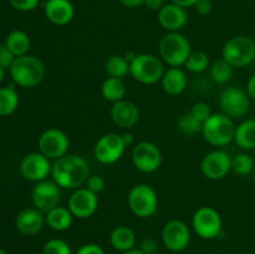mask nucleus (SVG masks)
<instances>
[{
  "label": "nucleus",
  "instance_id": "9",
  "mask_svg": "<svg viewBox=\"0 0 255 254\" xmlns=\"http://www.w3.org/2000/svg\"><path fill=\"white\" fill-rule=\"evenodd\" d=\"M222 114L232 120L241 119L249 110V95L237 86L226 87L218 99Z\"/></svg>",
  "mask_w": 255,
  "mask_h": 254
},
{
  "label": "nucleus",
  "instance_id": "12",
  "mask_svg": "<svg viewBox=\"0 0 255 254\" xmlns=\"http://www.w3.org/2000/svg\"><path fill=\"white\" fill-rule=\"evenodd\" d=\"M70 141L67 134L59 128H49L39 137V149L49 159H57L67 154Z\"/></svg>",
  "mask_w": 255,
  "mask_h": 254
},
{
  "label": "nucleus",
  "instance_id": "39",
  "mask_svg": "<svg viewBox=\"0 0 255 254\" xmlns=\"http://www.w3.org/2000/svg\"><path fill=\"white\" fill-rule=\"evenodd\" d=\"M138 249L144 254H154L158 249V246L153 238H143L139 243Z\"/></svg>",
  "mask_w": 255,
  "mask_h": 254
},
{
  "label": "nucleus",
  "instance_id": "29",
  "mask_svg": "<svg viewBox=\"0 0 255 254\" xmlns=\"http://www.w3.org/2000/svg\"><path fill=\"white\" fill-rule=\"evenodd\" d=\"M105 70L110 77L124 79L129 74V61L126 59V56L112 55L107 59L106 64H105Z\"/></svg>",
  "mask_w": 255,
  "mask_h": 254
},
{
  "label": "nucleus",
  "instance_id": "6",
  "mask_svg": "<svg viewBox=\"0 0 255 254\" xmlns=\"http://www.w3.org/2000/svg\"><path fill=\"white\" fill-rule=\"evenodd\" d=\"M129 74L141 84H156L164 74L163 64L156 55L138 54L129 62Z\"/></svg>",
  "mask_w": 255,
  "mask_h": 254
},
{
  "label": "nucleus",
  "instance_id": "15",
  "mask_svg": "<svg viewBox=\"0 0 255 254\" xmlns=\"http://www.w3.org/2000/svg\"><path fill=\"white\" fill-rule=\"evenodd\" d=\"M51 162L41 152L26 154L20 163V173L25 179L31 182H41L51 174Z\"/></svg>",
  "mask_w": 255,
  "mask_h": 254
},
{
  "label": "nucleus",
  "instance_id": "49",
  "mask_svg": "<svg viewBox=\"0 0 255 254\" xmlns=\"http://www.w3.org/2000/svg\"><path fill=\"white\" fill-rule=\"evenodd\" d=\"M0 254H7V253H6V252L4 251V249H2V248H0Z\"/></svg>",
  "mask_w": 255,
  "mask_h": 254
},
{
  "label": "nucleus",
  "instance_id": "17",
  "mask_svg": "<svg viewBox=\"0 0 255 254\" xmlns=\"http://www.w3.org/2000/svg\"><path fill=\"white\" fill-rule=\"evenodd\" d=\"M99 207V198L97 194L90 189L77 188L71 194L69 199V209L72 216L80 219H86L94 216Z\"/></svg>",
  "mask_w": 255,
  "mask_h": 254
},
{
  "label": "nucleus",
  "instance_id": "30",
  "mask_svg": "<svg viewBox=\"0 0 255 254\" xmlns=\"http://www.w3.org/2000/svg\"><path fill=\"white\" fill-rule=\"evenodd\" d=\"M211 76L217 84H226L233 76V67L224 59L217 60L211 66Z\"/></svg>",
  "mask_w": 255,
  "mask_h": 254
},
{
  "label": "nucleus",
  "instance_id": "32",
  "mask_svg": "<svg viewBox=\"0 0 255 254\" xmlns=\"http://www.w3.org/2000/svg\"><path fill=\"white\" fill-rule=\"evenodd\" d=\"M254 168V161L248 153H239L232 158V171L239 176H248Z\"/></svg>",
  "mask_w": 255,
  "mask_h": 254
},
{
  "label": "nucleus",
  "instance_id": "3",
  "mask_svg": "<svg viewBox=\"0 0 255 254\" xmlns=\"http://www.w3.org/2000/svg\"><path fill=\"white\" fill-rule=\"evenodd\" d=\"M159 56L171 67L184 66L191 55V44L184 35L176 32H168L163 35L158 44Z\"/></svg>",
  "mask_w": 255,
  "mask_h": 254
},
{
  "label": "nucleus",
  "instance_id": "48",
  "mask_svg": "<svg viewBox=\"0 0 255 254\" xmlns=\"http://www.w3.org/2000/svg\"><path fill=\"white\" fill-rule=\"evenodd\" d=\"M4 76H5V69L0 67V84H1L2 80H4Z\"/></svg>",
  "mask_w": 255,
  "mask_h": 254
},
{
  "label": "nucleus",
  "instance_id": "21",
  "mask_svg": "<svg viewBox=\"0 0 255 254\" xmlns=\"http://www.w3.org/2000/svg\"><path fill=\"white\" fill-rule=\"evenodd\" d=\"M45 217L36 208H26L16 216V229L24 236H35L44 228Z\"/></svg>",
  "mask_w": 255,
  "mask_h": 254
},
{
  "label": "nucleus",
  "instance_id": "20",
  "mask_svg": "<svg viewBox=\"0 0 255 254\" xmlns=\"http://www.w3.org/2000/svg\"><path fill=\"white\" fill-rule=\"evenodd\" d=\"M110 114H111L112 121L121 128H131L139 120L138 107L133 102L127 101V100H121L112 104Z\"/></svg>",
  "mask_w": 255,
  "mask_h": 254
},
{
  "label": "nucleus",
  "instance_id": "11",
  "mask_svg": "<svg viewBox=\"0 0 255 254\" xmlns=\"http://www.w3.org/2000/svg\"><path fill=\"white\" fill-rule=\"evenodd\" d=\"M126 144L122 139V134L106 133L96 142L94 148L95 158L104 164H112L119 161L125 153Z\"/></svg>",
  "mask_w": 255,
  "mask_h": 254
},
{
  "label": "nucleus",
  "instance_id": "16",
  "mask_svg": "<svg viewBox=\"0 0 255 254\" xmlns=\"http://www.w3.org/2000/svg\"><path fill=\"white\" fill-rule=\"evenodd\" d=\"M201 169L208 179L224 178L232 171V157L222 149L209 152L202 159Z\"/></svg>",
  "mask_w": 255,
  "mask_h": 254
},
{
  "label": "nucleus",
  "instance_id": "44",
  "mask_svg": "<svg viewBox=\"0 0 255 254\" xmlns=\"http://www.w3.org/2000/svg\"><path fill=\"white\" fill-rule=\"evenodd\" d=\"M197 1H198V0H171V2H173V4L178 5V6L181 7H184V9L194 6V4H196Z\"/></svg>",
  "mask_w": 255,
  "mask_h": 254
},
{
  "label": "nucleus",
  "instance_id": "25",
  "mask_svg": "<svg viewBox=\"0 0 255 254\" xmlns=\"http://www.w3.org/2000/svg\"><path fill=\"white\" fill-rule=\"evenodd\" d=\"M234 141L242 149L255 148V120L248 119L236 127L234 132Z\"/></svg>",
  "mask_w": 255,
  "mask_h": 254
},
{
  "label": "nucleus",
  "instance_id": "40",
  "mask_svg": "<svg viewBox=\"0 0 255 254\" xmlns=\"http://www.w3.org/2000/svg\"><path fill=\"white\" fill-rule=\"evenodd\" d=\"M76 254H106L105 253L104 248L96 243H87L84 244L79 248Z\"/></svg>",
  "mask_w": 255,
  "mask_h": 254
},
{
  "label": "nucleus",
  "instance_id": "18",
  "mask_svg": "<svg viewBox=\"0 0 255 254\" xmlns=\"http://www.w3.org/2000/svg\"><path fill=\"white\" fill-rule=\"evenodd\" d=\"M188 21V15L184 7L169 2L164 4L158 11V22L168 32L179 31Z\"/></svg>",
  "mask_w": 255,
  "mask_h": 254
},
{
  "label": "nucleus",
  "instance_id": "1",
  "mask_svg": "<svg viewBox=\"0 0 255 254\" xmlns=\"http://www.w3.org/2000/svg\"><path fill=\"white\" fill-rule=\"evenodd\" d=\"M52 179L61 188L77 189L86 183L90 177L87 161L77 154H65L55 159L51 167Z\"/></svg>",
  "mask_w": 255,
  "mask_h": 254
},
{
  "label": "nucleus",
  "instance_id": "42",
  "mask_svg": "<svg viewBox=\"0 0 255 254\" xmlns=\"http://www.w3.org/2000/svg\"><path fill=\"white\" fill-rule=\"evenodd\" d=\"M144 5L148 7L149 10H154V11H159L163 7L164 0H146Z\"/></svg>",
  "mask_w": 255,
  "mask_h": 254
},
{
  "label": "nucleus",
  "instance_id": "8",
  "mask_svg": "<svg viewBox=\"0 0 255 254\" xmlns=\"http://www.w3.org/2000/svg\"><path fill=\"white\" fill-rule=\"evenodd\" d=\"M192 227L201 238L213 239L222 233L223 222L217 209L213 207L203 206L194 212Z\"/></svg>",
  "mask_w": 255,
  "mask_h": 254
},
{
  "label": "nucleus",
  "instance_id": "4",
  "mask_svg": "<svg viewBox=\"0 0 255 254\" xmlns=\"http://www.w3.org/2000/svg\"><path fill=\"white\" fill-rule=\"evenodd\" d=\"M236 126L231 117L224 114H212L202 127L204 139L212 146L223 147L234 139Z\"/></svg>",
  "mask_w": 255,
  "mask_h": 254
},
{
  "label": "nucleus",
  "instance_id": "5",
  "mask_svg": "<svg viewBox=\"0 0 255 254\" xmlns=\"http://www.w3.org/2000/svg\"><path fill=\"white\" fill-rule=\"evenodd\" d=\"M222 59L232 67H243L255 60V41L251 36L238 35L224 44Z\"/></svg>",
  "mask_w": 255,
  "mask_h": 254
},
{
  "label": "nucleus",
  "instance_id": "37",
  "mask_svg": "<svg viewBox=\"0 0 255 254\" xmlns=\"http://www.w3.org/2000/svg\"><path fill=\"white\" fill-rule=\"evenodd\" d=\"M10 5L19 11H31L39 5L40 0H9Z\"/></svg>",
  "mask_w": 255,
  "mask_h": 254
},
{
  "label": "nucleus",
  "instance_id": "50",
  "mask_svg": "<svg viewBox=\"0 0 255 254\" xmlns=\"http://www.w3.org/2000/svg\"><path fill=\"white\" fill-rule=\"evenodd\" d=\"M253 181H254V184H255V168H254V172H253Z\"/></svg>",
  "mask_w": 255,
  "mask_h": 254
},
{
  "label": "nucleus",
  "instance_id": "46",
  "mask_svg": "<svg viewBox=\"0 0 255 254\" xmlns=\"http://www.w3.org/2000/svg\"><path fill=\"white\" fill-rule=\"evenodd\" d=\"M122 139H124L126 147L132 146V144H133V136H132L131 133H128V132H126V133L122 134Z\"/></svg>",
  "mask_w": 255,
  "mask_h": 254
},
{
  "label": "nucleus",
  "instance_id": "10",
  "mask_svg": "<svg viewBox=\"0 0 255 254\" xmlns=\"http://www.w3.org/2000/svg\"><path fill=\"white\" fill-rule=\"evenodd\" d=\"M132 162H133L134 167L142 173L156 172L162 163L161 149L152 142H139L133 147Z\"/></svg>",
  "mask_w": 255,
  "mask_h": 254
},
{
  "label": "nucleus",
  "instance_id": "26",
  "mask_svg": "<svg viewBox=\"0 0 255 254\" xmlns=\"http://www.w3.org/2000/svg\"><path fill=\"white\" fill-rule=\"evenodd\" d=\"M101 94L106 101L115 104V102L124 100L125 95H126V85L122 79L109 76L102 82Z\"/></svg>",
  "mask_w": 255,
  "mask_h": 254
},
{
  "label": "nucleus",
  "instance_id": "31",
  "mask_svg": "<svg viewBox=\"0 0 255 254\" xmlns=\"http://www.w3.org/2000/svg\"><path fill=\"white\" fill-rule=\"evenodd\" d=\"M177 127L186 136H194L198 132H202L203 124L199 120H197L191 112H188V114H184L179 117Z\"/></svg>",
  "mask_w": 255,
  "mask_h": 254
},
{
  "label": "nucleus",
  "instance_id": "13",
  "mask_svg": "<svg viewBox=\"0 0 255 254\" xmlns=\"http://www.w3.org/2000/svg\"><path fill=\"white\" fill-rule=\"evenodd\" d=\"M162 242L164 247L174 253H179L187 249L191 242L189 227L179 219H172L164 224L162 229Z\"/></svg>",
  "mask_w": 255,
  "mask_h": 254
},
{
  "label": "nucleus",
  "instance_id": "7",
  "mask_svg": "<svg viewBox=\"0 0 255 254\" xmlns=\"http://www.w3.org/2000/svg\"><path fill=\"white\" fill-rule=\"evenodd\" d=\"M128 207L134 216L149 218L154 216L158 208V197L151 186L144 183L136 184L128 192Z\"/></svg>",
  "mask_w": 255,
  "mask_h": 254
},
{
  "label": "nucleus",
  "instance_id": "34",
  "mask_svg": "<svg viewBox=\"0 0 255 254\" xmlns=\"http://www.w3.org/2000/svg\"><path fill=\"white\" fill-rule=\"evenodd\" d=\"M42 254H72L71 247L64 239L54 238L47 241L42 247Z\"/></svg>",
  "mask_w": 255,
  "mask_h": 254
},
{
  "label": "nucleus",
  "instance_id": "23",
  "mask_svg": "<svg viewBox=\"0 0 255 254\" xmlns=\"http://www.w3.org/2000/svg\"><path fill=\"white\" fill-rule=\"evenodd\" d=\"M110 243L116 251L124 252L131 251L136 246V234L131 228L126 226H119L112 229L110 234Z\"/></svg>",
  "mask_w": 255,
  "mask_h": 254
},
{
  "label": "nucleus",
  "instance_id": "19",
  "mask_svg": "<svg viewBox=\"0 0 255 254\" xmlns=\"http://www.w3.org/2000/svg\"><path fill=\"white\" fill-rule=\"evenodd\" d=\"M44 11L47 20L59 26L67 25L75 16V7L70 0H46Z\"/></svg>",
  "mask_w": 255,
  "mask_h": 254
},
{
  "label": "nucleus",
  "instance_id": "24",
  "mask_svg": "<svg viewBox=\"0 0 255 254\" xmlns=\"http://www.w3.org/2000/svg\"><path fill=\"white\" fill-rule=\"evenodd\" d=\"M45 221H46L47 226L54 229V231L64 232L71 227L74 216H72L69 208L57 206L54 209L47 212L46 216H45Z\"/></svg>",
  "mask_w": 255,
  "mask_h": 254
},
{
  "label": "nucleus",
  "instance_id": "47",
  "mask_svg": "<svg viewBox=\"0 0 255 254\" xmlns=\"http://www.w3.org/2000/svg\"><path fill=\"white\" fill-rule=\"evenodd\" d=\"M121 254H144V253H142V252L139 251V249L133 248V249H131V251L124 252V253H121Z\"/></svg>",
  "mask_w": 255,
  "mask_h": 254
},
{
  "label": "nucleus",
  "instance_id": "33",
  "mask_svg": "<svg viewBox=\"0 0 255 254\" xmlns=\"http://www.w3.org/2000/svg\"><path fill=\"white\" fill-rule=\"evenodd\" d=\"M184 67H186L188 71L196 72V74L206 71L209 67L208 55L203 51L191 52L188 60H187L186 64H184Z\"/></svg>",
  "mask_w": 255,
  "mask_h": 254
},
{
  "label": "nucleus",
  "instance_id": "43",
  "mask_svg": "<svg viewBox=\"0 0 255 254\" xmlns=\"http://www.w3.org/2000/svg\"><path fill=\"white\" fill-rule=\"evenodd\" d=\"M144 1L146 0H120V2L126 7L141 6V5H144Z\"/></svg>",
  "mask_w": 255,
  "mask_h": 254
},
{
  "label": "nucleus",
  "instance_id": "41",
  "mask_svg": "<svg viewBox=\"0 0 255 254\" xmlns=\"http://www.w3.org/2000/svg\"><path fill=\"white\" fill-rule=\"evenodd\" d=\"M193 7L199 15H208L213 10V4H212V0H198Z\"/></svg>",
  "mask_w": 255,
  "mask_h": 254
},
{
  "label": "nucleus",
  "instance_id": "27",
  "mask_svg": "<svg viewBox=\"0 0 255 254\" xmlns=\"http://www.w3.org/2000/svg\"><path fill=\"white\" fill-rule=\"evenodd\" d=\"M5 45L14 54L15 57L24 56V55H27L30 49V37L27 36L26 32L21 30H14L7 35Z\"/></svg>",
  "mask_w": 255,
  "mask_h": 254
},
{
  "label": "nucleus",
  "instance_id": "38",
  "mask_svg": "<svg viewBox=\"0 0 255 254\" xmlns=\"http://www.w3.org/2000/svg\"><path fill=\"white\" fill-rule=\"evenodd\" d=\"M14 60V54L7 49L6 45H0V67H2V69H10Z\"/></svg>",
  "mask_w": 255,
  "mask_h": 254
},
{
  "label": "nucleus",
  "instance_id": "14",
  "mask_svg": "<svg viewBox=\"0 0 255 254\" xmlns=\"http://www.w3.org/2000/svg\"><path fill=\"white\" fill-rule=\"evenodd\" d=\"M61 187L55 181H47L44 179L35 184L31 193L32 204L36 209L42 213H47L49 211L59 206L61 199Z\"/></svg>",
  "mask_w": 255,
  "mask_h": 254
},
{
  "label": "nucleus",
  "instance_id": "22",
  "mask_svg": "<svg viewBox=\"0 0 255 254\" xmlns=\"http://www.w3.org/2000/svg\"><path fill=\"white\" fill-rule=\"evenodd\" d=\"M164 92L171 96L181 95L187 87V76L181 67H171L164 71L161 79Z\"/></svg>",
  "mask_w": 255,
  "mask_h": 254
},
{
  "label": "nucleus",
  "instance_id": "45",
  "mask_svg": "<svg viewBox=\"0 0 255 254\" xmlns=\"http://www.w3.org/2000/svg\"><path fill=\"white\" fill-rule=\"evenodd\" d=\"M248 95L252 97V99L255 100V74L251 76L248 81Z\"/></svg>",
  "mask_w": 255,
  "mask_h": 254
},
{
  "label": "nucleus",
  "instance_id": "28",
  "mask_svg": "<svg viewBox=\"0 0 255 254\" xmlns=\"http://www.w3.org/2000/svg\"><path fill=\"white\" fill-rule=\"evenodd\" d=\"M19 106V95L12 86L0 89V116H10Z\"/></svg>",
  "mask_w": 255,
  "mask_h": 254
},
{
  "label": "nucleus",
  "instance_id": "35",
  "mask_svg": "<svg viewBox=\"0 0 255 254\" xmlns=\"http://www.w3.org/2000/svg\"><path fill=\"white\" fill-rule=\"evenodd\" d=\"M191 114L193 115L197 120H199L202 124H204V122L211 117L212 110L211 107H209V105L206 104V102H196V104L192 106Z\"/></svg>",
  "mask_w": 255,
  "mask_h": 254
},
{
  "label": "nucleus",
  "instance_id": "2",
  "mask_svg": "<svg viewBox=\"0 0 255 254\" xmlns=\"http://www.w3.org/2000/svg\"><path fill=\"white\" fill-rule=\"evenodd\" d=\"M9 71L15 84L27 89L41 84L46 75L44 62L39 57L32 55L15 57Z\"/></svg>",
  "mask_w": 255,
  "mask_h": 254
},
{
  "label": "nucleus",
  "instance_id": "36",
  "mask_svg": "<svg viewBox=\"0 0 255 254\" xmlns=\"http://www.w3.org/2000/svg\"><path fill=\"white\" fill-rule=\"evenodd\" d=\"M85 184H86V188L94 192L95 194L101 193L105 189V187H106V182H105L104 177L99 176V174H92V176H90Z\"/></svg>",
  "mask_w": 255,
  "mask_h": 254
}]
</instances>
